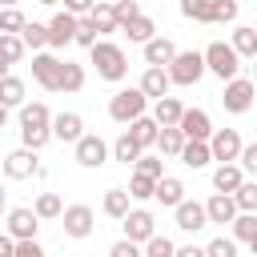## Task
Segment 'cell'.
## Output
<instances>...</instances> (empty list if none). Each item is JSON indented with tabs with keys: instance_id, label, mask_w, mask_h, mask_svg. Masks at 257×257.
<instances>
[{
	"instance_id": "obj_1",
	"label": "cell",
	"mask_w": 257,
	"mask_h": 257,
	"mask_svg": "<svg viewBox=\"0 0 257 257\" xmlns=\"http://www.w3.org/2000/svg\"><path fill=\"white\" fill-rule=\"evenodd\" d=\"M20 141L28 145V149H44L48 141H52V112H48V104L44 100H32V104H24L20 108Z\"/></svg>"
},
{
	"instance_id": "obj_2",
	"label": "cell",
	"mask_w": 257,
	"mask_h": 257,
	"mask_svg": "<svg viewBox=\"0 0 257 257\" xmlns=\"http://www.w3.org/2000/svg\"><path fill=\"white\" fill-rule=\"evenodd\" d=\"M88 56H92L100 80H112V84H116V80L128 76V56H124L120 44H112V40H96V44L88 48Z\"/></svg>"
},
{
	"instance_id": "obj_3",
	"label": "cell",
	"mask_w": 257,
	"mask_h": 257,
	"mask_svg": "<svg viewBox=\"0 0 257 257\" xmlns=\"http://www.w3.org/2000/svg\"><path fill=\"white\" fill-rule=\"evenodd\" d=\"M145 108H149V96H145V88H141V84L116 88V92H112V100H108V116H112L116 124H133L137 116H145Z\"/></svg>"
},
{
	"instance_id": "obj_4",
	"label": "cell",
	"mask_w": 257,
	"mask_h": 257,
	"mask_svg": "<svg viewBox=\"0 0 257 257\" xmlns=\"http://www.w3.org/2000/svg\"><path fill=\"white\" fill-rule=\"evenodd\" d=\"M205 64H209V72L221 76V80L241 76V52H237L233 44H225V40H213V44L205 48Z\"/></svg>"
},
{
	"instance_id": "obj_5",
	"label": "cell",
	"mask_w": 257,
	"mask_h": 257,
	"mask_svg": "<svg viewBox=\"0 0 257 257\" xmlns=\"http://www.w3.org/2000/svg\"><path fill=\"white\" fill-rule=\"evenodd\" d=\"M253 96H257V80H253V76H233V80H225L221 104H225V112L241 116V112L253 108Z\"/></svg>"
},
{
	"instance_id": "obj_6",
	"label": "cell",
	"mask_w": 257,
	"mask_h": 257,
	"mask_svg": "<svg viewBox=\"0 0 257 257\" xmlns=\"http://www.w3.org/2000/svg\"><path fill=\"white\" fill-rule=\"evenodd\" d=\"M205 72H209V64H205V52H197V48H189V52H177V60L169 64V76H173V84H181V88L197 84Z\"/></svg>"
},
{
	"instance_id": "obj_7",
	"label": "cell",
	"mask_w": 257,
	"mask_h": 257,
	"mask_svg": "<svg viewBox=\"0 0 257 257\" xmlns=\"http://www.w3.org/2000/svg\"><path fill=\"white\" fill-rule=\"evenodd\" d=\"M60 76H64V60L52 52H36L32 56V80L48 92H60Z\"/></svg>"
},
{
	"instance_id": "obj_8",
	"label": "cell",
	"mask_w": 257,
	"mask_h": 257,
	"mask_svg": "<svg viewBox=\"0 0 257 257\" xmlns=\"http://www.w3.org/2000/svg\"><path fill=\"white\" fill-rule=\"evenodd\" d=\"M72 153H76V165H80V169H100V165L112 157V149H108L96 133H84V137L72 145Z\"/></svg>"
},
{
	"instance_id": "obj_9",
	"label": "cell",
	"mask_w": 257,
	"mask_h": 257,
	"mask_svg": "<svg viewBox=\"0 0 257 257\" xmlns=\"http://www.w3.org/2000/svg\"><path fill=\"white\" fill-rule=\"evenodd\" d=\"M36 173H40L36 149L20 145V149H12V153L4 157V177H8V181H28V177H36Z\"/></svg>"
},
{
	"instance_id": "obj_10",
	"label": "cell",
	"mask_w": 257,
	"mask_h": 257,
	"mask_svg": "<svg viewBox=\"0 0 257 257\" xmlns=\"http://www.w3.org/2000/svg\"><path fill=\"white\" fill-rule=\"evenodd\" d=\"M60 221H64V233H68V237H76V241H84V237L96 229V213H92L88 205H68Z\"/></svg>"
},
{
	"instance_id": "obj_11",
	"label": "cell",
	"mask_w": 257,
	"mask_h": 257,
	"mask_svg": "<svg viewBox=\"0 0 257 257\" xmlns=\"http://www.w3.org/2000/svg\"><path fill=\"white\" fill-rule=\"evenodd\" d=\"M209 149H213V161H241V133L237 128H217L209 137Z\"/></svg>"
},
{
	"instance_id": "obj_12",
	"label": "cell",
	"mask_w": 257,
	"mask_h": 257,
	"mask_svg": "<svg viewBox=\"0 0 257 257\" xmlns=\"http://www.w3.org/2000/svg\"><path fill=\"white\" fill-rule=\"evenodd\" d=\"M173 217H177V229H185V233H197V229L209 225V209L201 201H189V197L173 209Z\"/></svg>"
},
{
	"instance_id": "obj_13",
	"label": "cell",
	"mask_w": 257,
	"mask_h": 257,
	"mask_svg": "<svg viewBox=\"0 0 257 257\" xmlns=\"http://www.w3.org/2000/svg\"><path fill=\"white\" fill-rule=\"evenodd\" d=\"M120 225H124V237H128V241H141V245H145L149 237H157V217H153L149 209H133Z\"/></svg>"
},
{
	"instance_id": "obj_14",
	"label": "cell",
	"mask_w": 257,
	"mask_h": 257,
	"mask_svg": "<svg viewBox=\"0 0 257 257\" xmlns=\"http://www.w3.org/2000/svg\"><path fill=\"white\" fill-rule=\"evenodd\" d=\"M76 28H80V16H72L68 8L56 12L48 20V32H52V48H64V44H76Z\"/></svg>"
},
{
	"instance_id": "obj_15",
	"label": "cell",
	"mask_w": 257,
	"mask_h": 257,
	"mask_svg": "<svg viewBox=\"0 0 257 257\" xmlns=\"http://www.w3.org/2000/svg\"><path fill=\"white\" fill-rule=\"evenodd\" d=\"M16 241H28V237H36V229H40V213L36 209H8V225H4Z\"/></svg>"
},
{
	"instance_id": "obj_16",
	"label": "cell",
	"mask_w": 257,
	"mask_h": 257,
	"mask_svg": "<svg viewBox=\"0 0 257 257\" xmlns=\"http://www.w3.org/2000/svg\"><path fill=\"white\" fill-rule=\"evenodd\" d=\"M52 137L64 141V145H76L84 137V116L80 112H56L52 116Z\"/></svg>"
},
{
	"instance_id": "obj_17",
	"label": "cell",
	"mask_w": 257,
	"mask_h": 257,
	"mask_svg": "<svg viewBox=\"0 0 257 257\" xmlns=\"http://www.w3.org/2000/svg\"><path fill=\"white\" fill-rule=\"evenodd\" d=\"M181 133H185L189 141H209L217 128H213V120H209L205 108H185V116H181Z\"/></svg>"
},
{
	"instance_id": "obj_18",
	"label": "cell",
	"mask_w": 257,
	"mask_h": 257,
	"mask_svg": "<svg viewBox=\"0 0 257 257\" xmlns=\"http://www.w3.org/2000/svg\"><path fill=\"white\" fill-rule=\"evenodd\" d=\"M241 185H245L241 161H221V165L213 169V189H217V193H237Z\"/></svg>"
},
{
	"instance_id": "obj_19",
	"label": "cell",
	"mask_w": 257,
	"mask_h": 257,
	"mask_svg": "<svg viewBox=\"0 0 257 257\" xmlns=\"http://www.w3.org/2000/svg\"><path fill=\"white\" fill-rule=\"evenodd\" d=\"M205 209H209V225H233L237 221V201H233V193H213L209 201H205Z\"/></svg>"
},
{
	"instance_id": "obj_20",
	"label": "cell",
	"mask_w": 257,
	"mask_h": 257,
	"mask_svg": "<svg viewBox=\"0 0 257 257\" xmlns=\"http://www.w3.org/2000/svg\"><path fill=\"white\" fill-rule=\"evenodd\" d=\"M124 133H128V137H133V141H137L141 149H153V145L161 141V120L145 112V116H137V120H133V124L124 128Z\"/></svg>"
},
{
	"instance_id": "obj_21",
	"label": "cell",
	"mask_w": 257,
	"mask_h": 257,
	"mask_svg": "<svg viewBox=\"0 0 257 257\" xmlns=\"http://www.w3.org/2000/svg\"><path fill=\"white\" fill-rule=\"evenodd\" d=\"M177 60V44L169 40V36H153L149 44H145V64H157V68H169Z\"/></svg>"
},
{
	"instance_id": "obj_22",
	"label": "cell",
	"mask_w": 257,
	"mask_h": 257,
	"mask_svg": "<svg viewBox=\"0 0 257 257\" xmlns=\"http://www.w3.org/2000/svg\"><path fill=\"white\" fill-rule=\"evenodd\" d=\"M169 84H173L169 68H157V64H149V68H145V76H141V88H145V96H149V100L169 96Z\"/></svg>"
},
{
	"instance_id": "obj_23",
	"label": "cell",
	"mask_w": 257,
	"mask_h": 257,
	"mask_svg": "<svg viewBox=\"0 0 257 257\" xmlns=\"http://www.w3.org/2000/svg\"><path fill=\"white\" fill-rule=\"evenodd\" d=\"M153 116L161 120V128H169V124H181V116H185V104H181L177 96H161V100H153Z\"/></svg>"
},
{
	"instance_id": "obj_24",
	"label": "cell",
	"mask_w": 257,
	"mask_h": 257,
	"mask_svg": "<svg viewBox=\"0 0 257 257\" xmlns=\"http://www.w3.org/2000/svg\"><path fill=\"white\" fill-rule=\"evenodd\" d=\"M157 201H161V205H169V209H177V205L185 201V181L165 173V177L157 181Z\"/></svg>"
},
{
	"instance_id": "obj_25",
	"label": "cell",
	"mask_w": 257,
	"mask_h": 257,
	"mask_svg": "<svg viewBox=\"0 0 257 257\" xmlns=\"http://www.w3.org/2000/svg\"><path fill=\"white\" fill-rule=\"evenodd\" d=\"M185 145H189V137L181 133V124H169V128H161V141H157L161 157H181V153H185Z\"/></svg>"
},
{
	"instance_id": "obj_26",
	"label": "cell",
	"mask_w": 257,
	"mask_h": 257,
	"mask_svg": "<svg viewBox=\"0 0 257 257\" xmlns=\"http://www.w3.org/2000/svg\"><path fill=\"white\" fill-rule=\"evenodd\" d=\"M20 36H24V44H28L32 52H44V48H52V32H48V24H40V20H28Z\"/></svg>"
},
{
	"instance_id": "obj_27",
	"label": "cell",
	"mask_w": 257,
	"mask_h": 257,
	"mask_svg": "<svg viewBox=\"0 0 257 257\" xmlns=\"http://www.w3.org/2000/svg\"><path fill=\"white\" fill-rule=\"evenodd\" d=\"M24 36L20 32H0V56H4V68H12V64H20V56H24Z\"/></svg>"
},
{
	"instance_id": "obj_28",
	"label": "cell",
	"mask_w": 257,
	"mask_h": 257,
	"mask_svg": "<svg viewBox=\"0 0 257 257\" xmlns=\"http://www.w3.org/2000/svg\"><path fill=\"white\" fill-rule=\"evenodd\" d=\"M0 104H4V108H24V80H20V76L8 72V76L0 80Z\"/></svg>"
},
{
	"instance_id": "obj_29",
	"label": "cell",
	"mask_w": 257,
	"mask_h": 257,
	"mask_svg": "<svg viewBox=\"0 0 257 257\" xmlns=\"http://www.w3.org/2000/svg\"><path fill=\"white\" fill-rule=\"evenodd\" d=\"M128 201H133V193L128 189H108L104 193V213L112 217V221H124L133 209H128Z\"/></svg>"
},
{
	"instance_id": "obj_30",
	"label": "cell",
	"mask_w": 257,
	"mask_h": 257,
	"mask_svg": "<svg viewBox=\"0 0 257 257\" xmlns=\"http://www.w3.org/2000/svg\"><path fill=\"white\" fill-rule=\"evenodd\" d=\"M229 44H233V48H237L245 60H253V56H257V28H253V24H237Z\"/></svg>"
},
{
	"instance_id": "obj_31",
	"label": "cell",
	"mask_w": 257,
	"mask_h": 257,
	"mask_svg": "<svg viewBox=\"0 0 257 257\" xmlns=\"http://www.w3.org/2000/svg\"><path fill=\"white\" fill-rule=\"evenodd\" d=\"M141 153H145V149H141L128 133H120V137L112 141V161H120V165H137V161H141Z\"/></svg>"
},
{
	"instance_id": "obj_32",
	"label": "cell",
	"mask_w": 257,
	"mask_h": 257,
	"mask_svg": "<svg viewBox=\"0 0 257 257\" xmlns=\"http://www.w3.org/2000/svg\"><path fill=\"white\" fill-rule=\"evenodd\" d=\"M177 161H185L189 169H205V165L213 161V149H209V141H189V145H185V153H181Z\"/></svg>"
},
{
	"instance_id": "obj_33",
	"label": "cell",
	"mask_w": 257,
	"mask_h": 257,
	"mask_svg": "<svg viewBox=\"0 0 257 257\" xmlns=\"http://www.w3.org/2000/svg\"><path fill=\"white\" fill-rule=\"evenodd\" d=\"M177 4H181V16H185V20L213 24V0H177Z\"/></svg>"
},
{
	"instance_id": "obj_34",
	"label": "cell",
	"mask_w": 257,
	"mask_h": 257,
	"mask_svg": "<svg viewBox=\"0 0 257 257\" xmlns=\"http://www.w3.org/2000/svg\"><path fill=\"white\" fill-rule=\"evenodd\" d=\"M124 32H128V40H137V44H149L153 36H157V24H153V16H137V20H128L124 24Z\"/></svg>"
},
{
	"instance_id": "obj_35",
	"label": "cell",
	"mask_w": 257,
	"mask_h": 257,
	"mask_svg": "<svg viewBox=\"0 0 257 257\" xmlns=\"http://www.w3.org/2000/svg\"><path fill=\"white\" fill-rule=\"evenodd\" d=\"M128 193H133V201H153L157 197V177H149V173H133V181H128Z\"/></svg>"
},
{
	"instance_id": "obj_36",
	"label": "cell",
	"mask_w": 257,
	"mask_h": 257,
	"mask_svg": "<svg viewBox=\"0 0 257 257\" xmlns=\"http://www.w3.org/2000/svg\"><path fill=\"white\" fill-rule=\"evenodd\" d=\"M84 88V64L64 60V76H60V92H80Z\"/></svg>"
},
{
	"instance_id": "obj_37",
	"label": "cell",
	"mask_w": 257,
	"mask_h": 257,
	"mask_svg": "<svg viewBox=\"0 0 257 257\" xmlns=\"http://www.w3.org/2000/svg\"><path fill=\"white\" fill-rule=\"evenodd\" d=\"M32 209L40 213V221H52V217H64V201H60L56 193H40Z\"/></svg>"
},
{
	"instance_id": "obj_38",
	"label": "cell",
	"mask_w": 257,
	"mask_h": 257,
	"mask_svg": "<svg viewBox=\"0 0 257 257\" xmlns=\"http://www.w3.org/2000/svg\"><path fill=\"white\" fill-rule=\"evenodd\" d=\"M92 20H96V28H100V32H116V28H120V20H116V8H112V4H104V0H96V8H92Z\"/></svg>"
},
{
	"instance_id": "obj_39",
	"label": "cell",
	"mask_w": 257,
	"mask_h": 257,
	"mask_svg": "<svg viewBox=\"0 0 257 257\" xmlns=\"http://www.w3.org/2000/svg\"><path fill=\"white\" fill-rule=\"evenodd\" d=\"M233 237L249 245V241L257 237V213H237V221H233Z\"/></svg>"
},
{
	"instance_id": "obj_40",
	"label": "cell",
	"mask_w": 257,
	"mask_h": 257,
	"mask_svg": "<svg viewBox=\"0 0 257 257\" xmlns=\"http://www.w3.org/2000/svg\"><path fill=\"white\" fill-rule=\"evenodd\" d=\"M145 257H177V245H173L165 233H157V237L145 241Z\"/></svg>"
},
{
	"instance_id": "obj_41",
	"label": "cell",
	"mask_w": 257,
	"mask_h": 257,
	"mask_svg": "<svg viewBox=\"0 0 257 257\" xmlns=\"http://www.w3.org/2000/svg\"><path fill=\"white\" fill-rule=\"evenodd\" d=\"M233 201H237L241 213H257V181H245V185L233 193Z\"/></svg>"
},
{
	"instance_id": "obj_42",
	"label": "cell",
	"mask_w": 257,
	"mask_h": 257,
	"mask_svg": "<svg viewBox=\"0 0 257 257\" xmlns=\"http://www.w3.org/2000/svg\"><path fill=\"white\" fill-rule=\"evenodd\" d=\"M96 32H100V28H96L92 12H88V16H80V28H76V44H80V48H92V44H96Z\"/></svg>"
},
{
	"instance_id": "obj_43",
	"label": "cell",
	"mask_w": 257,
	"mask_h": 257,
	"mask_svg": "<svg viewBox=\"0 0 257 257\" xmlns=\"http://www.w3.org/2000/svg\"><path fill=\"white\" fill-rule=\"evenodd\" d=\"M237 0H213V24H233L237 20Z\"/></svg>"
},
{
	"instance_id": "obj_44",
	"label": "cell",
	"mask_w": 257,
	"mask_h": 257,
	"mask_svg": "<svg viewBox=\"0 0 257 257\" xmlns=\"http://www.w3.org/2000/svg\"><path fill=\"white\" fill-rule=\"evenodd\" d=\"M24 24H28V20H24L20 8H4V12H0V32H24Z\"/></svg>"
},
{
	"instance_id": "obj_45",
	"label": "cell",
	"mask_w": 257,
	"mask_h": 257,
	"mask_svg": "<svg viewBox=\"0 0 257 257\" xmlns=\"http://www.w3.org/2000/svg\"><path fill=\"white\" fill-rule=\"evenodd\" d=\"M205 249L209 257H237V237H213Z\"/></svg>"
},
{
	"instance_id": "obj_46",
	"label": "cell",
	"mask_w": 257,
	"mask_h": 257,
	"mask_svg": "<svg viewBox=\"0 0 257 257\" xmlns=\"http://www.w3.org/2000/svg\"><path fill=\"white\" fill-rule=\"evenodd\" d=\"M108 257H145V245H141V241H128V237H120V241L108 249Z\"/></svg>"
},
{
	"instance_id": "obj_47",
	"label": "cell",
	"mask_w": 257,
	"mask_h": 257,
	"mask_svg": "<svg viewBox=\"0 0 257 257\" xmlns=\"http://www.w3.org/2000/svg\"><path fill=\"white\" fill-rule=\"evenodd\" d=\"M112 8H116V20H120V28H124L128 20H137V16H141V0H116Z\"/></svg>"
},
{
	"instance_id": "obj_48",
	"label": "cell",
	"mask_w": 257,
	"mask_h": 257,
	"mask_svg": "<svg viewBox=\"0 0 257 257\" xmlns=\"http://www.w3.org/2000/svg\"><path fill=\"white\" fill-rule=\"evenodd\" d=\"M137 169H141V173H149V177H157V181L165 177V161H161V157H149V153H141Z\"/></svg>"
},
{
	"instance_id": "obj_49",
	"label": "cell",
	"mask_w": 257,
	"mask_h": 257,
	"mask_svg": "<svg viewBox=\"0 0 257 257\" xmlns=\"http://www.w3.org/2000/svg\"><path fill=\"white\" fill-rule=\"evenodd\" d=\"M16 257H48V253L36 245V237H28V241H16Z\"/></svg>"
},
{
	"instance_id": "obj_50",
	"label": "cell",
	"mask_w": 257,
	"mask_h": 257,
	"mask_svg": "<svg viewBox=\"0 0 257 257\" xmlns=\"http://www.w3.org/2000/svg\"><path fill=\"white\" fill-rule=\"evenodd\" d=\"M241 169H245V173H257V141L241 149Z\"/></svg>"
},
{
	"instance_id": "obj_51",
	"label": "cell",
	"mask_w": 257,
	"mask_h": 257,
	"mask_svg": "<svg viewBox=\"0 0 257 257\" xmlns=\"http://www.w3.org/2000/svg\"><path fill=\"white\" fill-rule=\"evenodd\" d=\"M64 8H68L72 16H88V12L96 8V0H64Z\"/></svg>"
},
{
	"instance_id": "obj_52",
	"label": "cell",
	"mask_w": 257,
	"mask_h": 257,
	"mask_svg": "<svg viewBox=\"0 0 257 257\" xmlns=\"http://www.w3.org/2000/svg\"><path fill=\"white\" fill-rule=\"evenodd\" d=\"M177 257H209L205 245H177Z\"/></svg>"
},
{
	"instance_id": "obj_53",
	"label": "cell",
	"mask_w": 257,
	"mask_h": 257,
	"mask_svg": "<svg viewBox=\"0 0 257 257\" xmlns=\"http://www.w3.org/2000/svg\"><path fill=\"white\" fill-rule=\"evenodd\" d=\"M0 257H16V237H12V233L0 237Z\"/></svg>"
},
{
	"instance_id": "obj_54",
	"label": "cell",
	"mask_w": 257,
	"mask_h": 257,
	"mask_svg": "<svg viewBox=\"0 0 257 257\" xmlns=\"http://www.w3.org/2000/svg\"><path fill=\"white\" fill-rule=\"evenodd\" d=\"M249 249H253V257H257V237H253V241H249Z\"/></svg>"
},
{
	"instance_id": "obj_55",
	"label": "cell",
	"mask_w": 257,
	"mask_h": 257,
	"mask_svg": "<svg viewBox=\"0 0 257 257\" xmlns=\"http://www.w3.org/2000/svg\"><path fill=\"white\" fill-rule=\"evenodd\" d=\"M16 4H20V0H4V8H16Z\"/></svg>"
},
{
	"instance_id": "obj_56",
	"label": "cell",
	"mask_w": 257,
	"mask_h": 257,
	"mask_svg": "<svg viewBox=\"0 0 257 257\" xmlns=\"http://www.w3.org/2000/svg\"><path fill=\"white\" fill-rule=\"evenodd\" d=\"M253 80H257V56H253Z\"/></svg>"
},
{
	"instance_id": "obj_57",
	"label": "cell",
	"mask_w": 257,
	"mask_h": 257,
	"mask_svg": "<svg viewBox=\"0 0 257 257\" xmlns=\"http://www.w3.org/2000/svg\"><path fill=\"white\" fill-rule=\"evenodd\" d=\"M40 4H48V8H52V4H60V0H40Z\"/></svg>"
},
{
	"instance_id": "obj_58",
	"label": "cell",
	"mask_w": 257,
	"mask_h": 257,
	"mask_svg": "<svg viewBox=\"0 0 257 257\" xmlns=\"http://www.w3.org/2000/svg\"><path fill=\"white\" fill-rule=\"evenodd\" d=\"M104 4H116V0H104Z\"/></svg>"
}]
</instances>
